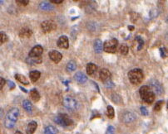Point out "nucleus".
<instances>
[{"label": "nucleus", "mask_w": 168, "mask_h": 134, "mask_svg": "<svg viewBox=\"0 0 168 134\" xmlns=\"http://www.w3.org/2000/svg\"><path fill=\"white\" fill-rule=\"evenodd\" d=\"M19 115V110L17 108H12V109H10L8 113H7L6 118H5V120H4V126L7 128L10 129L12 128L15 124L16 122L18 120V118Z\"/></svg>", "instance_id": "f257e3e1"}, {"label": "nucleus", "mask_w": 168, "mask_h": 134, "mask_svg": "<svg viewBox=\"0 0 168 134\" xmlns=\"http://www.w3.org/2000/svg\"><path fill=\"white\" fill-rule=\"evenodd\" d=\"M139 94L142 99L147 104H151L155 100V93L152 91V90L149 86H142L139 90Z\"/></svg>", "instance_id": "f03ea898"}, {"label": "nucleus", "mask_w": 168, "mask_h": 134, "mask_svg": "<svg viewBox=\"0 0 168 134\" xmlns=\"http://www.w3.org/2000/svg\"><path fill=\"white\" fill-rule=\"evenodd\" d=\"M128 78L132 85H137L142 82L144 75L141 69H133L128 72Z\"/></svg>", "instance_id": "7ed1b4c3"}, {"label": "nucleus", "mask_w": 168, "mask_h": 134, "mask_svg": "<svg viewBox=\"0 0 168 134\" xmlns=\"http://www.w3.org/2000/svg\"><path fill=\"white\" fill-rule=\"evenodd\" d=\"M62 104H63V106L69 111H76L78 108L77 101L74 98L70 97V96H67V97L64 98Z\"/></svg>", "instance_id": "20e7f679"}, {"label": "nucleus", "mask_w": 168, "mask_h": 134, "mask_svg": "<svg viewBox=\"0 0 168 134\" xmlns=\"http://www.w3.org/2000/svg\"><path fill=\"white\" fill-rule=\"evenodd\" d=\"M54 122L62 127H68L73 122L67 114H62V113H60L54 118Z\"/></svg>", "instance_id": "39448f33"}, {"label": "nucleus", "mask_w": 168, "mask_h": 134, "mask_svg": "<svg viewBox=\"0 0 168 134\" xmlns=\"http://www.w3.org/2000/svg\"><path fill=\"white\" fill-rule=\"evenodd\" d=\"M118 46V41L116 38H112L111 40H108V41L104 42L103 49L106 52L114 53L117 51Z\"/></svg>", "instance_id": "423d86ee"}, {"label": "nucleus", "mask_w": 168, "mask_h": 134, "mask_svg": "<svg viewBox=\"0 0 168 134\" xmlns=\"http://www.w3.org/2000/svg\"><path fill=\"white\" fill-rule=\"evenodd\" d=\"M150 84V88L152 90V91L154 92L157 95H162L164 92V89H163V86L162 85V84L156 80V79H151L149 81Z\"/></svg>", "instance_id": "0eeeda50"}, {"label": "nucleus", "mask_w": 168, "mask_h": 134, "mask_svg": "<svg viewBox=\"0 0 168 134\" xmlns=\"http://www.w3.org/2000/svg\"><path fill=\"white\" fill-rule=\"evenodd\" d=\"M56 24L53 21H44L41 24L42 30L45 33H48L56 28Z\"/></svg>", "instance_id": "6e6552de"}, {"label": "nucleus", "mask_w": 168, "mask_h": 134, "mask_svg": "<svg viewBox=\"0 0 168 134\" xmlns=\"http://www.w3.org/2000/svg\"><path fill=\"white\" fill-rule=\"evenodd\" d=\"M44 52V49L40 46V45H37L35 46H33L32 50L28 53V56L29 57H40V55L43 54Z\"/></svg>", "instance_id": "1a4fd4ad"}, {"label": "nucleus", "mask_w": 168, "mask_h": 134, "mask_svg": "<svg viewBox=\"0 0 168 134\" xmlns=\"http://www.w3.org/2000/svg\"><path fill=\"white\" fill-rule=\"evenodd\" d=\"M135 120H136V115L132 112L127 111L122 114V121L125 123H131L134 122Z\"/></svg>", "instance_id": "9d476101"}, {"label": "nucleus", "mask_w": 168, "mask_h": 134, "mask_svg": "<svg viewBox=\"0 0 168 134\" xmlns=\"http://www.w3.org/2000/svg\"><path fill=\"white\" fill-rule=\"evenodd\" d=\"M57 46L60 47V48L63 49H68L69 46V42H68V38L67 36H61V37L58 38L57 40Z\"/></svg>", "instance_id": "9b49d317"}, {"label": "nucleus", "mask_w": 168, "mask_h": 134, "mask_svg": "<svg viewBox=\"0 0 168 134\" xmlns=\"http://www.w3.org/2000/svg\"><path fill=\"white\" fill-rule=\"evenodd\" d=\"M48 55H49L50 59L53 61H54L55 63H58L62 58V55L57 51H51L48 53Z\"/></svg>", "instance_id": "f8f14e48"}, {"label": "nucleus", "mask_w": 168, "mask_h": 134, "mask_svg": "<svg viewBox=\"0 0 168 134\" xmlns=\"http://www.w3.org/2000/svg\"><path fill=\"white\" fill-rule=\"evenodd\" d=\"M100 79L103 82H106L111 77V73L107 69H102L99 74Z\"/></svg>", "instance_id": "ddd939ff"}, {"label": "nucleus", "mask_w": 168, "mask_h": 134, "mask_svg": "<svg viewBox=\"0 0 168 134\" xmlns=\"http://www.w3.org/2000/svg\"><path fill=\"white\" fill-rule=\"evenodd\" d=\"M74 78L79 84H84V83L87 82V76L81 71H78V72L75 74Z\"/></svg>", "instance_id": "4468645a"}, {"label": "nucleus", "mask_w": 168, "mask_h": 134, "mask_svg": "<svg viewBox=\"0 0 168 134\" xmlns=\"http://www.w3.org/2000/svg\"><path fill=\"white\" fill-rule=\"evenodd\" d=\"M37 123L35 121H31L28 124V127H27V129H26V133L27 134H33L35 130L37 129Z\"/></svg>", "instance_id": "2eb2a0df"}, {"label": "nucleus", "mask_w": 168, "mask_h": 134, "mask_svg": "<svg viewBox=\"0 0 168 134\" xmlns=\"http://www.w3.org/2000/svg\"><path fill=\"white\" fill-rule=\"evenodd\" d=\"M32 35V31L29 28H22L19 31V36L23 38H29Z\"/></svg>", "instance_id": "dca6fc26"}, {"label": "nucleus", "mask_w": 168, "mask_h": 134, "mask_svg": "<svg viewBox=\"0 0 168 134\" xmlns=\"http://www.w3.org/2000/svg\"><path fill=\"white\" fill-rule=\"evenodd\" d=\"M93 48L96 53H101L102 51V50H104L103 49V45H102V42L101 40L97 39L94 42Z\"/></svg>", "instance_id": "f3484780"}, {"label": "nucleus", "mask_w": 168, "mask_h": 134, "mask_svg": "<svg viewBox=\"0 0 168 134\" xmlns=\"http://www.w3.org/2000/svg\"><path fill=\"white\" fill-rule=\"evenodd\" d=\"M30 98H32V101L34 102H37L40 99V94L37 91L36 89H32L30 90Z\"/></svg>", "instance_id": "a211bd4d"}, {"label": "nucleus", "mask_w": 168, "mask_h": 134, "mask_svg": "<svg viewBox=\"0 0 168 134\" xmlns=\"http://www.w3.org/2000/svg\"><path fill=\"white\" fill-rule=\"evenodd\" d=\"M87 75H93L95 71L97 70V66L93 64V63H88L87 65V68H86Z\"/></svg>", "instance_id": "6ab92c4d"}, {"label": "nucleus", "mask_w": 168, "mask_h": 134, "mask_svg": "<svg viewBox=\"0 0 168 134\" xmlns=\"http://www.w3.org/2000/svg\"><path fill=\"white\" fill-rule=\"evenodd\" d=\"M39 8L40 9L44 10V11H50V10H53L54 8L53 6L49 3H47V2H42L40 4H39Z\"/></svg>", "instance_id": "aec40b11"}, {"label": "nucleus", "mask_w": 168, "mask_h": 134, "mask_svg": "<svg viewBox=\"0 0 168 134\" xmlns=\"http://www.w3.org/2000/svg\"><path fill=\"white\" fill-rule=\"evenodd\" d=\"M15 79H17L19 82H20L21 84L24 85H28L29 84V82H28V79L25 77L24 75H19V74L15 75Z\"/></svg>", "instance_id": "412c9836"}, {"label": "nucleus", "mask_w": 168, "mask_h": 134, "mask_svg": "<svg viewBox=\"0 0 168 134\" xmlns=\"http://www.w3.org/2000/svg\"><path fill=\"white\" fill-rule=\"evenodd\" d=\"M40 75H41V73L37 70H33V71H31L29 73V77H30V79H31L32 82H36L37 79L40 78Z\"/></svg>", "instance_id": "4be33fe9"}, {"label": "nucleus", "mask_w": 168, "mask_h": 134, "mask_svg": "<svg viewBox=\"0 0 168 134\" xmlns=\"http://www.w3.org/2000/svg\"><path fill=\"white\" fill-rule=\"evenodd\" d=\"M23 107L28 113H32V105L31 102L28 99H25L23 102Z\"/></svg>", "instance_id": "5701e85b"}, {"label": "nucleus", "mask_w": 168, "mask_h": 134, "mask_svg": "<svg viewBox=\"0 0 168 134\" xmlns=\"http://www.w3.org/2000/svg\"><path fill=\"white\" fill-rule=\"evenodd\" d=\"M57 129L54 126H47L44 129V134H57Z\"/></svg>", "instance_id": "b1692460"}, {"label": "nucleus", "mask_w": 168, "mask_h": 134, "mask_svg": "<svg viewBox=\"0 0 168 134\" xmlns=\"http://www.w3.org/2000/svg\"><path fill=\"white\" fill-rule=\"evenodd\" d=\"M111 98H112V102H114L115 104H122V97H121L119 94H118L113 93L112 94V96H111Z\"/></svg>", "instance_id": "393cba45"}, {"label": "nucleus", "mask_w": 168, "mask_h": 134, "mask_svg": "<svg viewBox=\"0 0 168 134\" xmlns=\"http://www.w3.org/2000/svg\"><path fill=\"white\" fill-rule=\"evenodd\" d=\"M76 69H77V65H76L74 61H69L68 65H67V71L68 72H73V71L76 70Z\"/></svg>", "instance_id": "a878e982"}, {"label": "nucleus", "mask_w": 168, "mask_h": 134, "mask_svg": "<svg viewBox=\"0 0 168 134\" xmlns=\"http://www.w3.org/2000/svg\"><path fill=\"white\" fill-rule=\"evenodd\" d=\"M27 61L28 64H40L42 62V59L41 57H28Z\"/></svg>", "instance_id": "bb28decb"}, {"label": "nucleus", "mask_w": 168, "mask_h": 134, "mask_svg": "<svg viewBox=\"0 0 168 134\" xmlns=\"http://www.w3.org/2000/svg\"><path fill=\"white\" fill-rule=\"evenodd\" d=\"M106 112H107V116L109 118H113L114 115H115V112H114V109L112 108V106L111 105H108L107 106V109H106Z\"/></svg>", "instance_id": "cd10ccee"}, {"label": "nucleus", "mask_w": 168, "mask_h": 134, "mask_svg": "<svg viewBox=\"0 0 168 134\" xmlns=\"http://www.w3.org/2000/svg\"><path fill=\"white\" fill-rule=\"evenodd\" d=\"M120 53L122 54V55H127V53H128V51H129V48H128V46L126 45V44H122L121 46H120Z\"/></svg>", "instance_id": "c85d7f7f"}, {"label": "nucleus", "mask_w": 168, "mask_h": 134, "mask_svg": "<svg viewBox=\"0 0 168 134\" xmlns=\"http://www.w3.org/2000/svg\"><path fill=\"white\" fill-rule=\"evenodd\" d=\"M136 41H137V42H138V46H137V50H138V51L142 50V48L143 47V46H144L143 39H142V37H140V36H137V37H136Z\"/></svg>", "instance_id": "c756f323"}, {"label": "nucleus", "mask_w": 168, "mask_h": 134, "mask_svg": "<svg viewBox=\"0 0 168 134\" xmlns=\"http://www.w3.org/2000/svg\"><path fill=\"white\" fill-rule=\"evenodd\" d=\"M88 30L90 31H96L97 29V23H94V22H90L88 23L87 25Z\"/></svg>", "instance_id": "7c9ffc66"}, {"label": "nucleus", "mask_w": 168, "mask_h": 134, "mask_svg": "<svg viewBox=\"0 0 168 134\" xmlns=\"http://www.w3.org/2000/svg\"><path fill=\"white\" fill-rule=\"evenodd\" d=\"M164 104V101L163 100H159L156 102V104H155V107H154V110L155 111H160L161 109L162 108V105Z\"/></svg>", "instance_id": "2f4dec72"}, {"label": "nucleus", "mask_w": 168, "mask_h": 134, "mask_svg": "<svg viewBox=\"0 0 168 134\" xmlns=\"http://www.w3.org/2000/svg\"><path fill=\"white\" fill-rule=\"evenodd\" d=\"M8 41V36L6 35V33H4V32H1L0 33V42L1 43L3 44V43H5Z\"/></svg>", "instance_id": "473e14b6"}, {"label": "nucleus", "mask_w": 168, "mask_h": 134, "mask_svg": "<svg viewBox=\"0 0 168 134\" xmlns=\"http://www.w3.org/2000/svg\"><path fill=\"white\" fill-rule=\"evenodd\" d=\"M160 54H161V56L162 58H165L167 55V49L165 47L163 48H160Z\"/></svg>", "instance_id": "72a5a7b5"}, {"label": "nucleus", "mask_w": 168, "mask_h": 134, "mask_svg": "<svg viewBox=\"0 0 168 134\" xmlns=\"http://www.w3.org/2000/svg\"><path fill=\"white\" fill-rule=\"evenodd\" d=\"M16 3H18L19 4H21V5H28V3H29V0H17L16 1Z\"/></svg>", "instance_id": "f704fd0d"}, {"label": "nucleus", "mask_w": 168, "mask_h": 134, "mask_svg": "<svg viewBox=\"0 0 168 134\" xmlns=\"http://www.w3.org/2000/svg\"><path fill=\"white\" fill-rule=\"evenodd\" d=\"M115 133V128L114 127H112V126H109L108 128H107V130H106V134H114Z\"/></svg>", "instance_id": "c9c22d12"}, {"label": "nucleus", "mask_w": 168, "mask_h": 134, "mask_svg": "<svg viewBox=\"0 0 168 134\" xmlns=\"http://www.w3.org/2000/svg\"><path fill=\"white\" fill-rule=\"evenodd\" d=\"M157 15H158V12H157L156 9H153L150 12V17L151 18H156V17H157Z\"/></svg>", "instance_id": "e433bc0d"}, {"label": "nucleus", "mask_w": 168, "mask_h": 134, "mask_svg": "<svg viewBox=\"0 0 168 134\" xmlns=\"http://www.w3.org/2000/svg\"><path fill=\"white\" fill-rule=\"evenodd\" d=\"M141 113H142V115H144V116H147V115H148V111H147V109L145 108V107H141Z\"/></svg>", "instance_id": "4c0bfd02"}, {"label": "nucleus", "mask_w": 168, "mask_h": 134, "mask_svg": "<svg viewBox=\"0 0 168 134\" xmlns=\"http://www.w3.org/2000/svg\"><path fill=\"white\" fill-rule=\"evenodd\" d=\"M105 85L107 88H112V87H114V84L112 83L111 80H107L105 82Z\"/></svg>", "instance_id": "58836bf2"}, {"label": "nucleus", "mask_w": 168, "mask_h": 134, "mask_svg": "<svg viewBox=\"0 0 168 134\" xmlns=\"http://www.w3.org/2000/svg\"><path fill=\"white\" fill-rule=\"evenodd\" d=\"M8 85L9 86L10 90H13V89L15 88V84H14L12 81H11V80H8Z\"/></svg>", "instance_id": "ea45409f"}, {"label": "nucleus", "mask_w": 168, "mask_h": 134, "mask_svg": "<svg viewBox=\"0 0 168 134\" xmlns=\"http://www.w3.org/2000/svg\"><path fill=\"white\" fill-rule=\"evenodd\" d=\"M4 85H5V79H3V78H1L0 79V88H1V90L3 88Z\"/></svg>", "instance_id": "a19ab883"}, {"label": "nucleus", "mask_w": 168, "mask_h": 134, "mask_svg": "<svg viewBox=\"0 0 168 134\" xmlns=\"http://www.w3.org/2000/svg\"><path fill=\"white\" fill-rule=\"evenodd\" d=\"M50 2H51V3H61L63 1H62V0H51Z\"/></svg>", "instance_id": "79ce46f5"}, {"label": "nucleus", "mask_w": 168, "mask_h": 134, "mask_svg": "<svg viewBox=\"0 0 168 134\" xmlns=\"http://www.w3.org/2000/svg\"><path fill=\"white\" fill-rule=\"evenodd\" d=\"M134 28H135V27H134V26H130V25H129V26H128V29H129V30H131V31H133L134 30Z\"/></svg>", "instance_id": "37998d69"}, {"label": "nucleus", "mask_w": 168, "mask_h": 134, "mask_svg": "<svg viewBox=\"0 0 168 134\" xmlns=\"http://www.w3.org/2000/svg\"><path fill=\"white\" fill-rule=\"evenodd\" d=\"M14 134H23L21 132H19V131H17V132H15V133Z\"/></svg>", "instance_id": "c03bdc74"}, {"label": "nucleus", "mask_w": 168, "mask_h": 134, "mask_svg": "<svg viewBox=\"0 0 168 134\" xmlns=\"http://www.w3.org/2000/svg\"><path fill=\"white\" fill-rule=\"evenodd\" d=\"M20 89H21V90H23V91L27 92V90H24V88H23V87H20Z\"/></svg>", "instance_id": "a18cd8bd"}, {"label": "nucleus", "mask_w": 168, "mask_h": 134, "mask_svg": "<svg viewBox=\"0 0 168 134\" xmlns=\"http://www.w3.org/2000/svg\"><path fill=\"white\" fill-rule=\"evenodd\" d=\"M166 39H167V41H168V32L166 34Z\"/></svg>", "instance_id": "49530a36"}, {"label": "nucleus", "mask_w": 168, "mask_h": 134, "mask_svg": "<svg viewBox=\"0 0 168 134\" xmlns=\"http://www.w3.org/2000/svg\"><path fill=\"white\" fill-rule=\"evenodd\" d=\"M166 22H167V23L168 24V16H167V19H166Z\"/></svg>", "instance_id": "de8ad7c7"}, {"label": "nucleus", "mask_w": 168, "mask_h": 134, "mask_svg": "<svg viewBox=\"0 0 168 134\" xmlns=\"http://www.w3.org/2000/svg\"><path fill=\"white\" fill-rule=\"evenodd\" d=\"M167 109H168V103H167Z\"/></svg>", "instance_id": "09e8293b"}]
</instances>
